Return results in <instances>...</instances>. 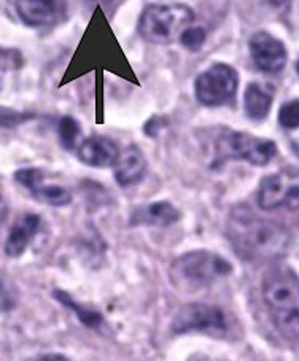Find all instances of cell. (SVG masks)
Wrapping results in <instances>:
<instances>
[{
	"label": "cell",
	"mask_w": 299,
	"mask_h": 361,
	"mask_svg": "<svg viewBox=\"0 0 299 361\" xmlns=\"http://www.w3.org/2000/svg\"><path fill=\"white\" fill-rule=\"evenodd\" d=\"M226 238L247 263H274L288 252L291 235L286 228L261 219L247 205H236L226 221Z\"/></svg>",
	"instance_id": "obj_1"
},
{
	"label": "cell",
	"mask_w": 299,
	"mask_h": 361,
	"mask_svg": "<svg viewBox=\"0 0 299 361\" xmlns=\"http://www.w3.org/2000/svg\"><path fill=\"white\" fill-rule=\"evenodd\" d=\"M261 300L272 328L288 344H299V276L288 266H272L261 280Z\"/></svg>",
	"instance_id": "obj_2"
},
{
	"label": "cell",
	"mask_w": 299,
	"mask_h": 361,
	"mask_svg": "<svg viewBox=\"0 0 299 361\" xmlns=\"http://www.w3.org/2000/svg\"><path fill=\"white\" fill-rule=\"evenodd\" d=\"M233 272V264L221 255L199 248L178 255L172 261L169 280L173 288L183 293H196L229 277Z\"/></svg>",
	"instance_id": "obj_3"
},
{
	"label": "cell",
	"mask_w": 299,
	"mask_h": 361,
	"mask_svg": "<svg viewBox=\"0 0 299 361\" xmlns=\"http://www.w3.org/2000/svg\"><path fill=\"white\" fill-rule=\"evenodd\" d=\"M195 11L185 4H150L142 10L137 32L152 45H171L195 23Z\"/></svg>",
	"instance_id": "obj_4"
},
{
	"label": "cell",
	"mask_w": 299,
	"mask_h": 361,
	"mask_svg": "<svg viewBox=\"0 0 299 361\" xmlns=\"http://www.w3.org/2000/svg\"><path fill=\"white\" fill-rule=\"evenodd\" d=\"M277 153V143L271 139L242 130L224 129L215 140L212 167L224 166L228 161H244L252 166L263 167L269 164Z\"/></svg>",
	"instance_id": "obj_5"
},
{
	"label": "cell",
	"mask_w": 299,
	"mask_h": 361,
	"mask_svg": "<svg viewBox=\"0 0 299 361\" xmlns=\"http://www.w3.org/2000/svg\"><path fill=\"white\" fill-rule=\"evenodd\" d=\"M171 329L173 334H204L214 339H228L233 320L218 304L190 302L173 315Z\"/></svg>",
	"instance_id": "obj_6"
},
{
	"label": "cell",
	"mask_w": 299,
	"mask_h": 361,
	"mask_svg": "<svg viewBox=\"0 0 299 361\" xmlns=\"http://www.w3.org/2000/svg\"><path fill=\"white\" fill-rule=\"evenodd\" d=\"M238 90L239 72L226 62H215L195 80L196 101L209 109L231 105Z\"/></svg>",
	"instance_id": "obj_7"
},
{
	"label": "cell",
	"mask_w": 299,
	"mask_h": 361,
	"mask_svg": "<svg viewBox=\"0 0 299 361\" xmlns=\"http://www.w3.org/2000/svg\"><path fill=\"white\" fill-rule=\"evenodd\" d=\"M258 205L264 212L299 209V173L280 171L266 176L258 186Z\"/></svg>",
	"instance_id": "obj_8"
},
{
	"label": "cell",
	"mask_w": 299,
	"mask_h": 361,
	"mask_svg": "<svg viewBox=\"0 0 299 361\" xmlns=\"http://www.w3.org/2000/svg\"><path fill=\"white\" fill-rule=\"evenodd\" d=\"M248 51H250V58L258 71L271 73V75L282 72L288 61L285 43L266 30H261L250 37Z\"/></svg>",
	"instance_id": "obj_9"
},
{
	"label": "cell",
	"mask_w": 299,
	"mask_h": 361,
	"mask_svg": "<svg viewBox=\"0 0 299 361\" xmlns=\"http://www.w3.org/2000/svg\"><path fill=\"white\" fill-rule=\"evenodd\" d=\"M20 20L32 29L53 27L67 15V0H16Z\"/></svg>",
	"instance_id": "obj_10"
},
{
	"label": "cell",
	"mask_w": 299,
	"mask_h": 361,
	"mask_svg": "<svg viewBox=\"0 0 299 361\" xmlns=\"http://www.w3.org/2000/svg\"><path fill=\"white\" fill-rule=\"evenodd\" d=\"M120 153L121 152L116 142L101 134L86 137L77 148V158L80 163L88 167H96V169L114 166Z\"/></svg>",
	"instance_id": "obj_11"
},
{
	"label": "cell",
	"mask_w": 299,
	"mask_h": 361,
	"mask_svg": "<svg viewBox=\"0 0 299 361\" xmlns=\"http://www.w3.org/2000/svg\"><path fill=\"white\" fill-rule=\"evenodd\" d=\"M182 220V212L171 201H154L139 205L129 216L130 226L148 228H169Z\"/></svg>",
	"instance_id": "obj_12"
},
{
	"label": "cell",
	"mask_w": 299,
	"mask_h": 361,
	"mask_svg": "<svg viewBox=\"0 0 299 361\" xmlns=\"http://www.w3.org/2000/svg\"><path fill=\"white\" fill-rule=\"evenodd\" d=\"M42 229V219L39 214H23L20 219L8 229L7 239H5L4 252L8 258H20L28 250L30 242L34 240Z\"/></svg>",
	"instance_id": "obj_13"
},
{
	"label": "cell",
	"mask_w": 299,
	"mask_h": 361,
	"mask_svg": "<svg viewBox=\"0 0 299 361\" xmlns=\"http://www.w3.org/2000/svg\"><path fill=\"white\" fill-rule=\"evenodd\" d=\"M148 169V163L143 152L137 145H128L121 150L116 163L114 164V176L115 182L121 188H129V186L139 185Z\"/></svg>",
	"instance_id": "obj_14"
},
{
	"label": "cell",
	"mask_w": 299,
	"mask_h": 361,
	"mask_svg": "<svg viewBox=\"0 0 299 361\" xmlns=\"http://www.w3.org/2000/svg\"><path fill=\"white\" fill-rule=\"evenodd\" d=\"M274 94L264 85L252 82L247 85L244 92V110L248 120L255 123L264 121L271 114Z\"/></svg>",
	"instance_id": "obj_15"
},
{
	"label": "cell",
	"mask_w": 299,
	"mask_h": 361,
	"mask_svg": "<svg viewBox=\"0 0 299 361\" xmlns=\"http://www.w3.org/2000/svg\"><path fill=\"white\" fill-rule=\"evenodd\" d=\"M51 296L54 301H58L61 304V306H64L66 309H71L72 312L77 315L80 323H83L86 328H90L92 331H97V333H101L105 329V319L99 310L91 309L88 306H85V304H80L78 301H75L73 296L64 290L56 288L51 291Z\"/></svg>",
	"instance_id": "obj_16"
},
{
	"label": "cell",
	"mask_w": 299,
	"mask_h": 361,
	"mask_svg": "<svg viewBox=\"0 0 299 361\" xmlns=\"http://www.w3.org/2000/svg\"><path fill=\"white\" fill-rule=\"evenodd\" d=\"M80 137H82V124L78 123L77 118L71 115L62 116L58 124V139L61 147L66 152L75 150V148H78Z\"/></svg>",
	"instance_id": "obj_17"
},
{
	"label": "cell",
	"mask_w": 299,
	"mask_h": 361,
	"mask_svg": "<svg viewBox=\"0 0 299 361\" xmlns=\"http://www.w3.org/2000/svg\"><path fill=\"white\" fill-rule=\"evenodd\" d=\"M32 196L37 201L51 205V207H66V205H71L72 202V192L59 185L43 183L32 192Z\"/></svg>",
	"instance_id": "obj_18"
},
{
	"label": "cell",
	"mask_w": 299,
	"mask_h": 361,
	"mask_svg": "<svg viewBox=\"0 0 299 361\" xmlns=\"http://www.w3.org/2000/svg\"><path fill=\"white\" fill-rule=\"evenodd\" d=\"M43 178H45V173L39 167H24V169L15 172L16 183L26 188L30 195L43 185Z\"/></svg>",
	"instance_id": "obj_19"
},
{
	"label": "cell",
	"mask_w": 299,
	"mask_h": 361,
	"mask_svg": "<svg viewBox=\"0 0 299 361\" xmlns=\"http://www.w3.org/2000/svg\"><path fill=\"white\" fill-rule=\"evenodd\" d=\"M279 124L286 130L299 129V99H291L279 110Z\"/></svg>",
	"instance_id": "obj_20"
},
{
	"label": "cell",
	"mask_w": 299,
	"mask_h": 361,
	"mask_svg": "<svg viewBox=\"0 0 299 361\" xmlns=\"http://www.w3.org/2000/svg\"><path fill=\"white\" fill-rule=\"evenodd\" d=\"M207 42V30L201 26H190L180 37V43L191 53H197Z\"/></svg>",
	"instance_id": "obj_21"
},
{
	"label": "cell",
	"mask_w": 299,
	"mask_h": 361,
	"mask_svg": "<svg viewBox=\"0 0 299 361\" xmlns=\"http://www.w3.org/2000/svg\"><path fill=\"white\" fill-rule=\"evenodd\" d=\"M167 124H169V120H167V116L164 115H153L150 120L143 124V134L152 137H158L161 134V130L167 128Z\"/></svg>",
	"instance_id": "obj_22"
},
{
	"label": "cell",
	"mask_w": 299,
	"mask_h": 361,
	"mask_svg": "<svg viewBox=\"0 0 299 361\" xmlns=\"http://www.w3.org/2000/svg\"><path fill=\"white\" fill-rule=\"evenodd\" d=\"M35 118L32 114H20V111H15V110H10V109H2V126L11 129V128H16L18 124H21L28 120H32Z\"/></svg>",
	"instance_id": "obj_23"
},
{
	"label": "cell",
	"mask_w": 299,
	"mask_h": 361,
	"mask_svg": "<svg viewBox=\"0 0 299 361\" xmlns=\"http://www.w3.org/2000/svg\"><path fill=\"white\" fill-rule=\"evenodd\" d=\"M23 66V56L20 49H2V68L5 71H16Z\"/></svg>",
	"instance_id": "obj_24"
},
{
	"label": "cell",
	"mask_w": 299,
	"mask_h": 361,
	"mask_svg": "<svg viewBox=\"0 0 299 361\" xmlns=\"http://www.w3.org/2000/svg\"><path fill=\"white\" fill-rule=\"evenodd\" d=\"M39 360H67V357H64V355H42V357H39Z\"/></svg>",
	"instance_id": "obj_25"
},
{
	"label": "cell",
	"mask_w": 299,
	"mask_h": 361,
	"mask_svg": "<svg viewBox=\"0 0 299 361\" xmlns=\"http://www.w3.org/2000/svg\"><path fill=\"white\" fill-rule=\"evenodd\" d=\"M266 2L272 5V7H282V5L286 4V0H266Z\"/></svg>",
	"instance_id": "obj_26"
},
{
	"label": "cell",
	"mask_w": 299,
	"mask_h": 361,
	"mask_svg": "<svg viewBox=\"0 0 299 361\" xmlns=\"http://www.w3.org/2000/svg\"><path fill=\"white\" fill-rule=\"evenodd\" d=\"M291 150H293V153H295L296 157L299 158V142H298V140L291 142Z\"/></svg>",
	"instance_id": "obj_27"
},
{
	"label": "cell",
	"mask_w": 299,
	"mask_h": 361,
	"mask_svg": "<svg viewBox=\"0 0 299 361\" xmlns=\"http://www.w3.org/2000/svg\"><path fill=\"white\" fill-rule=\"evenodd\" d=\"M295 68H296V72H298V75H299V59H298V62H296V66H295Z\"/></svg>",
	"instance_id": "obj_28"
}]
</instances>
